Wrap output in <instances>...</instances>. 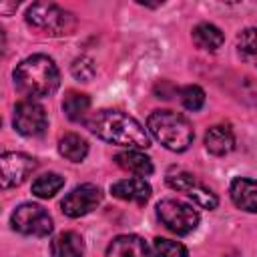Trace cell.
<instances>
[{"instance_id": "44dd1931", "label": "cell", "mask_w": 257, "mask_h": 257, "mask_svg": "<svg viewBox=\"0 0 257 257\" xmlns=\"http://www.w3.org/2000/svg\"><path fill=\"white\" fill-rule=\"evenodd\" d=\"M237 52L243 62L257 66V28H245L237 36Z\"/></svg>"}, {"instance_id": "4fadbf2b", "label": "cell", "mask_w": 257, "mask_h": 257, "mask_svg": "<svg viewBox=\"0 0 257 257\" xmlns=\"http://www.w3.org/2000/svg\"><path fill=\"white\" fill-rule=\"evenodd\" d=\"M231 199L233 203L247 211V213H257V181L247 179V177H237L231 183Z\"/></svg>"}, {"instance_id": "8fae6325", "label": "cell", "mask_w": 257, "mask_h": 257, "mask_svg": "<svg viewBox=\"0 0 257 257\" xmlns=\"http://www.w3.org/2000/svg\"><path fill=\"white\" fill-rule=\"evenodd\" d=\"M110 193H112V197H116L120 201L145 205L151 199L153 191H151V185L143 177H128V179H120V181L112 183Z\"/></svg>"}, {"instance_id": "9c48e42d", "label": "cell", "mask_w": 257, "mask_h": 257, "mask_svg": "<svg viewBox=\"0 0 257 257\" xmlns=\"http://www.w3.org/2000/svg\"><path fill=\"white\" fill-rule=\"evenodd\" d=\"M14 128L24 137H38L48 126L46 110L34 100H22L14 108Z\"/></svg>"}, {"instance_id": "9a60e30c", "label": "cell", "mask_w": 257, "mask_h": 257, "mask_svg": "<svg viewBox=\"0 0 257 257\" xmlns=\"http://www.w3.org/2000/svg\"><path fill=\"white\" fill-rule=\"evenodd\" d=\"M50 255L52 257H82L84 241L74 231H62L50 241Z\"/></svg>"}, {"instance_id": "277c9868", "label": "cell", "mask_w": 257, "mask_h": 257, "mask_svg": "<svg viewBox=\"0 0 257 257\" xmlns=\"http://www.w3.org/2000/svg\"><path fill=\"white\" fill-rule=\"evenodd\" d=\"M26 22L34 26L36 30H42L44 34H50V36L70 34L76 26V18L68 10L52 2H34L26 10Z\"/></svg>"}, {"instance_id": "ba28073f", "label": "cell", "mask_w": 257, "mask_h": 257, "mask_svg": "<svg viewBox=\"0 0 257 257\" xmlns=\"http://www.w3.org/2000/svg\"><path fill=\"white\" fill-rule=\"evenodd\" d=\"M102 201V193L96 185H90V183H84V185H78L74 187L60 203L62 207V213L66 217H84L88 215L90 211H94Z\"/></svg>"}, {"instance_id": "ffe728a7", "label": "cell", "mask_w": 257, "mask_h": 257, "mask_svg": "<svg viewBox=\"0 0 257 257\" xmlns=\"http://www.w3.org/2000/svg\"><path fill=\"white\" fill-rule=\"evenodd\" d=\"M62 187H64V177H62V175H58V173H46V175H40V177L32 183V193H34L38 199H50V197H54Z\"/></svg>"}, {"instance_id": "6da1fadb", "label": "cell", "mask_w": 257, "mask_h": 257, "mask_svg": "<svg viewBox=\"0 0 257 257\" xmlns=\"http://www.w3.org/2000/svg\"><path fill=\"white\" fill-rule=\"evenodd\" d=\"M86 126L92 135L112 145H120L137 151L151 147V139L145 126L122 110H112V108L96 110L92 116L86 118Z\"/></svg>"}, {"instance_id": "e0dca14e", "label": "cell", "mask_w": 257, "mask_h": 257, "mask_svg": "<svg viewBox=\"0 0 257 257\" xmlns=\"http://www.w3.org/2000/svg\"><path fill=\"white\" fill-rule=\"evenodd\" d=\"M191 36H193V42H195L197 48L209 50V52L219 50V48L223 46V40H225L221 28H217L215 24H209V22L197 24V26L193 28V34H191Z\"/></svg>"}, {"instance_id": "d6986e66", "label": "cell", "mask_w": 257, "mask_h": 257, "mask_svg": "<svg viewBox=\"0 0 257 257\" xmlns=\"http://www.w3.org/2000/svg\"><path fill=\"white\" fill-rule=\"evenodd\" d=\"M90 108V98L82 92L68 90L62 98V110L70 120H82Z\"/></svg>"}, {"instance_id": "7c38bea8", "label": "cell", "mask_w": 257, "mask_h": 257, "mask_svg": "<svg viewBox=\"0 0 257 257\" xmlns=\"http://www.w3.org/2000/svg\"><path fill=\"white\" fill-rule=\"evenodd\" d=\"M106 257H157L139 235H118L110 241Z\"/></svg>"}, {"instance_id": "52a82bcc", "label": "cell", "mask_w": 257, "mask_h": 257, "mask_svg": "<svg viewBox=\"0 0 257 257\" xmlns=\"http://www.w3.org/2000/svg\"><path fill=\"white\" fill-rule=\"evenodd\" d=\"M167 185H169L171 189H175V191L185 193L187 197H191V199H193L199 207H203V209H215L217 203H219L217 195H215L211 189H207L201 181H197V179H195L191 173H187V171H181V169L169 171V173H167Z\"/></svg>"}, {"instance_id": "8992f818", "label": "cell", "mask_w": 257, "mask_h": 257, "mask_svg": "<svg viewBox=\"0 0 257 257\" xmlns=\"http://www.w3.org/2000/svg\"><path fill=\"white\" fill-rule=\"evenodd\" d=\"M10 223L14 231L22 235H32V237H46L52 233V227H54L48 211L34 203H24L16 207L10 217Z\"/></svg>"}, {"instance_id": "5b68a950", "label": "cell", "mask_w": 257, "mask_h": 257, "mask_svg": "<svg viewBox=\"0 0 257 257\" xmlns=\"http://www.w3.org/2000/svg\"><path fill=\"white\" fill-rule=\"evenodd\" d=\"M157 215L161 223L177 233V235H189L199 225V213L187 203H181L177 199H163L157 205Z\"/></svg>"}, {"instance_id": "7402d4cb", "label": "cell", "mask_w": 257, "mask_h": 257, "mask_svg": "<svg viewBox=\"0 0 257 257\" xmlns=\"http://www.w3.org/2000/svg\"><path fill=\"white\" fill-rule=\"evenodd\" d=\"M153 251L157 257H189V251L183 243L173 241V239H165V237H155Z\"/></svg>"}, {"instance_id": "7a4b0ae2", "label": "cell", "mask_w": 257, "mask_h": 257, "mask_svg": "<svg viewBox=\"0 0 257 257\" xmlns=\"http://www.w3.org/2000/svg\"><path fill=\"white\" fill-rule=\"evenodd\" d=\"M16 88L30 98H44L60 86V72L54 60L46 54H32L16 64L12 72Z\"/></svg>"}, {"instance_id": "ac0fdd59", "label": "cell", "mask_w": 257, "mask_h": 257, "mask_svg": "<svg viewBox=\"0 0 257 257\" xmlns=\"http://www.w3.org/2000/svg\"><path fill=\"white\" fill-rule=\"evenodd\" d=\"M58 153L72 161V163H80L84 161V157L88 155V143L80 137V135H74V133H66L64 137H60L58 141Z\"/></svg>"}, {"instance_id": "cb8c5ba5", "label": "cell", "mask_w": 257, "mask_h": 257, "mask_svg": "<svg viewBox=\"0 0 257 257\" xmlns=\"http://www.w3.org/2000/svg\"><path fill=\"white\" fill-rule=\"evenodd\" d=\"M70 72H72V76H74L76 80L88 82V80L96 74V66H94L92 58H88V56H78V58L72 60V64H70Z\"/></svg>"}, {"instance_id": "3957f363", "label": "cell", "mask_w": 257, "mask_h": 257, "mask_svg": "<svg viewBox=\"0 0 257 257\" xmlns=\"http://www.w3.org/2000/svg\"><path fill=\"white\" fill-rule=\"evenodd\" d=\"M149 133L169 151L183 153L191 147L195 133L191 122L175 110H153L147 118Z\"/></svg>"}, {"instance_id": "603a6c76", "label": "cell", "mask_w": 257, "mask_h": 257, "mask_svg": "<svg viewBox=\"0 0 257 257\" xmlns=\"http://www.w3.org/2000/svg\"><path fill=\"white\" fill-rule=\"evenodd\" d=\"M179 94H181V102L187 110H199L205 104V92L197 84H189V86L181 88Z\"/></svg>"}, {"instance_id": "5bb4252c", "label": "cell", "mask_w": 257, "mask_h": 257, "mask_svg": "<svg viewBox=\"0 0 257 257\" xmlns=\"http://www.w3.org/2000/svg\"><path fill=\"white\" fill-rule=\"evenodd\" d=\"M205 149L215 155L223 157L235 149V135L229 124H215L205 133Z\"/></svg>"}, {"instance_id": "2e32d148", "label": "cell", "mask_w": 257, "mask_h": 257, "mask_svg": "<svg viewBox=\"0 0 257 257\" xmlns=\"http://www.w3.org/2000/svg\"><path fill=\"white\" fill-rule=\"evenodd\" d=\"M114 163L122 171L133 173L137 177H149L153 173V161L137 149H128V151H122V153L114 155Z\"/></svg>"}, {"instance_id": "30bf717a", "label": "cell", "mask_w": 257, "mask_h": 257, "mask_svg": "<svg viewBox=\"0 0 257 257\" xmlns=\"http://www.w3.org/2000/svg\"><path fill=\"white\" fill-rule=\"evenodd\" d=\"M2 167V189L22 185L28 175L36 169V161L24 153H4L0 159Z\"/></svg>"}]
</instances>
